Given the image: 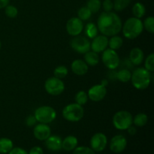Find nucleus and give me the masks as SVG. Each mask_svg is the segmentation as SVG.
Here are the masks:
<instances>
[{
    "mask_svg": "<svg viewBox=\"0 0 154 154\" xmlns=\"http://www.w3.org/2000/svg\"><path fill=\"white\" fill-rule=\"evenodd\" d=\"M122 26L121 19L114 12L104 11L98 18V30L107 37L118 34L121 31Z\"/></svg>",
    "mask_w": 154,
    "mask_h": 154,
    "instance_id": "nucleus-1",
    "label": "nucleus"
},
{
    "mask_svg": "<svg viewBox=\"0 0 154 154\" xmlns=\"http://www.w3.org/2000/svg\"><path fill=\"white\" fill-rule=\"evenodd\" d=\"M143 23L141 19L135 17H130L126 20L123 26V35L128 39H135L138 38L143 32Z\"/></svg>",
    "mask_w": 154,
    "mask_h": 154,
    "instance_id": "nucleus-2",
    "label": "nucleus"
},
{
    "mask_svg": "<svg viewBox=\"0 0 154 154\" xmlns=\"http://www.w3.org/2000/svg\"><path fill=\"white\" fill-rule=\"evenodd\" d=\"M130 81L135 89L145 90L151 82V74L145 68H138L132 72Z\"/></svg>",
    "mask_w": 154,
    "mask_h": 154,
    "instance_id": "nucleus-3",
    "label": "nucleus"
},
{
    "mask_svg": "<svg viewBox=\"0 0 154 154\" xmlns=\"http://www.w3.org/2000/svg\"><path fill=\"white\" fill-rule=\"evenodd\" d=\"M84 110L81 105L77 103H72L66 105L63 110V117L67 121L78 122L84 117Z\"/></svg>",
    "mask_w": 154,
    "mask_h": 154,
    "instance_id": "nucleus-4",
    "label": "nucleus"
},
{
    "mask_svg": "<svg viewBox=\"0 0 154 154\" xmlns=\"http://www.w3.org/2000/svg\"><path fill=\"white\" fill-rule=\"evenodd\" d=\"M34 117L38 123L48 124L54 121L57 117V112L52 107L44 105L35 111Z\"/></svg>",
    "mask_w": 154,
    "mask_h": 154,
    "instance_id": "nucleus-5",
    "label": "nucleus"
},
{
    "mask_svg": "<svg viewBox=\"0 0 154 154\" xmlns=\"http://www.w3.org/2000/svg\"><path fill=\"white\" fill-rule=\"evenodd\" d=\"M132 116L129 111H117L112 119L113 125L119 130H126L132 124Z\"/></svg>",
    "mask_w": 154,
    "mask_h": 154,
    "instance_id": "nucleus-6",
    "label": "nucleus"
},
{
    "mask_svg": "<svg viewBox=\"0 0 154 154\" xmlns=\"http://www.w3.org/2000/svg\"><path fill=\"white\" fill-rule=\"evenodd\" d=\"M45 89L47 93L51 96H59L64 92L65 84L61 79L51 77L45 81Z\"/></svg>",
    "mask_w": 154,
    "mask_h": 154,
    "instance_id": "nucleus-7",
    "label": "nucleus"
},
{
    "mask_svg": "<svg viewBox=\"0 0 154 154\" xmlns=\"http://www.w3.org/2000/svg\"><path fill=\"white\" fill-rule=\"evenodd\" d=\"M102 63L108 69L114 70L120 65V57L118 54L112 49H105L102 55Z\"/></svg>",
    "mask_w": 154,
    "mask_h": 154,
    "instance_id": "nucleus-8",
    "label": "nucleus"
},
{
    "mask_svg": "<svg viewBox=\"0 0 154 154\" xmlns=\"http://www.w3.org/2000/svg\"><path fill=\"white\" fill-rule=\"evenodd\" d=\"M71 47L77 53L84 54L90 50V42L87 37L81 35L75 36L71 41Z\"/></svg>",
    "mask_w": 154,
    "mask_h": 154,
    "instance_id": "nucleus-9",
    "label": "nucleus"
},
{
    "mask_svg": "<svg viewBox=\"0 0 154 154\" xmlns=\"http://www.w3.org/2000/svg\"><path fill=\"white\" fill-rule=\"evenodd\" d=\"M108 143L106 135L102 132L93 135L90 139V148L96 152H102L105 149Z\"/></svg>",
    "mask_w": 154,
    "mask_h": 154,
    "instance_id": "nucleus-10",
    "label": "nucleus"
},
{
    "mask_svg": "<svg viewBox=\"0 0 154 154\" xmlns=\"http://www.w3.org/2000/svg\"><path fill=\"white\" fill-rule=\"evenodd\" d=\"M84 29L83 21L78 17H72L66 23V31L72 36L79 35Z\"/></svg>",
    "mask_w": 154,
    "mask_h": 154,
    "instance_id": "nucleus-11",
    "label": "nucleus"
},
{
    "mask_svg": "<svg viewBox=\"0 0 154 154\" xmlns=\"http://www.w3.org/2000/svg\"><path fill=\"white\" fill-rule=\"evenodd\" d=\"M127 146V140L122 135H117L110 141V150L114 153H120L124 151Z\"/></svg>",
    "mask_w": 154,
    "mask_h": 154,
    "instance_id": "nucleus-12",
    "label": "nucleus"
},
{
    "mask_svg": "<svg viewBox=\"0 0 154 154\" xmlns=\"http://www.w3.org/2000/svg\"><path fill=\"white\" fill-rule=\"evenodd\" d=\"M107 90L106 87H104L102 84H96L90 87L87 96L88 98L93 102H100L106 96Z\"/></svg>",
    "mask_w": 154,
    "mask_h": 154,
    "instance_id": "nucleus-13",
    "label": "nucleus"
},
{
    "mask_svg": "<svg viewBox=\"0 0 154 154\" xmlns=\"http://www.w3.org/2000/svg\"><path fill=\"white\" fill-rule=\"evenodd\" d=\"M108 46V38L104 35L96 36L94 38H93V41L90 43V49L97 54L103 52L105 49H107Z\"/></svg>",
    "mask_w": 154,
    "mask_h": 154,
    "instance_id": "nucleus-14",
    "label": "nucleus"
},
{
    "mask_svg": "<svg viewBox=\"0 0 154 154\" xmlns=\"http://www.w3.org/2000/svg\"><path fill=\"white\" fill-rule=\"evenodd\" d=\"M33 135L39 141H45L51 135V127L45 123L36 124L33 129Z\"/></svg>",
    "mask_w": 154,
    "mask_h": 154,
    "instance_id": "nucleus-15",
    "label": "nucleus"
},
{
    "mask_svg": "<svg viewBox=\"0 0 154 154\" xmlns=\"http://www.w3.org/2000/svg\"><path fill=\"white\" fill-rule=\"evenodd\" d=\"M63 139L58 135H50L45 140V146L51 151H59L62 149Z\"/></svg>",
    "mask_w": 154,
    "mask_h": 154,
    "instance_id": "nucleus-16",
    "label": "nucleus"
},
{
    "mask_svg": "<svg viewBox=\"0 0 154 154\" xmlns=\"http://www.w3.org/2000/svg\"><path fill=\"white\" fill-rule=\"evenodd\" d=\"M72 72L78 76L86 75L88 72V65L82 60H75L71 65Z\"/></svg>",
    "mask_w": 154,
    "mask_h": 154,
    "instance_id": "nucleus-17",
    "label": "nucleus"
},
{
    "mask_svg": "<svg viewBox=\"0 0 154 154\" xmlns=\"http://www.w3.org/2000/svg\"><path fill=\"white\" fill-rule=\"evenodd\" d=\"M144 52L139 48H134L129 54V60L135 66H139L144 60Z\"/></svg>",
    "mask_w": 154,
    "mask_h": 154,
    "instance_id": "nucleus-18",
    "label": "nucleus"
},
{
    "mask_svg": "<svg viewBox=\"0 0 154 154\" xmlns=\"http://www.w3.org/2000/svg\"><path fill=\"white\" fill-rule=\"evenodd\" d=\"M78 144V138L74 135L66 137L62 142V149L66 151H72L77 147Z\"/></svg>",
    "mask_w": 154,
    "mask_h": 154,
    "instance_id": "nucleus-19",
    "label": "nucleus"
},
{
    "mask_svg": "<svg viewBox=\"0 0 154 154\" xmlns=\"http://www.w3.org/2000/svg\"><path fill=\"white\" fill-rule=\"evenodd\" d=\"M84 62L88 66H95L99 64V56L97 53L94 51H88L84 54Z\"/></svg>",
    "mask_w": 154,
    "mask_h": 154,
    "instance_id": "nucleus-20",
    "label": "nucleus"
},
{
    "mask_svg": "<svg viewBox=\"0 0 154 154\" xmlns=\"http://www.w3.org/2000/svg\"><path fill=\"white\" fill-rule=\"evenodd\" d=\"M13 147V141L10 138H0V153H8Z\"/></svg>",
    "mask_w": 154,
    "mask_h": 154,
    "instance_id": "nucleus-21",
    "label": "nucleus"
},
{
    "mask_svg": "<svg viewBox=\"0 0 154 154\" xmlns=\"http://www.w3.org/2000/svg\"><path fill=\"white\" fill-rule=\"evenodd\" d=\"M145 6L142 3L136 2L134 4L133 7H132V14H133L135 17L141 19V17H143L145 15Z\"/></svg>",
    "mask_w": 154,
    "mask_h": 154,
    "instance_id": "nucleus-22",
    "label": "nucleus"
},
{
    "mask_svg": "<svg viewBox=\"0 0 154 154\" xmlns=\"http://www.w3.org/2000/svg\"><path fill=\"white\" fill-rule=\"evenodd\" d=\"M123 40L121 37L117 35L111 36V39L108 40V46L110 47V49H112L114 51L118 50L123 46Z\"/></svg>",
    "mask_w": 154,
    "mask_h": 154,
    "instance_id": "nucleus-23",
    "label": "nucleus"
},
{
    "mask_svg": "<svg viewBox=\"0 0 154 154\" xmlns=\"http://www.w3.org/2000/svg\"><path fill=\"white\" fill-rule=\"evenodd\" d=\"M148 122V117L144 113H139L136 114L134 118H132V123L138 127H142L144 126Z\"/></svg>",
    "mask_w": 154,
    "mask_h": 154,
    "instance_id": "nucleus-24",
    "label": "nucleus"
},
{
    "mask_svg": "<svg viewBox=\"0 0 154 154\" xmlns=\"http://www.w3.org/2000/svg\"><path fill=\"white\" fill-rule=\"evenodd\" d=\"M117 79L123 83H128L131 80V77H132V73L129 69H121L119 71L116 75Z\"/></svg>",
    "mask_w": 154,
    "mask_h": 154,
    "instance_id": "nucleus-25",
    "label": "nucleus"
},
{
    "mask_svg": "<svg viewBox=\"0 0 154 154\" xmlns=\"http://www.w3.org/2000/svg\"><path fill=\"white\" fill-rule=\"evenodd\" d=\"M98 30L97 26L95 25L93 23H89L86 25L85 27V33L87 36L90 38H94L96 36L98 35Z\"/></svg>",
    "mask_w": 154,
    "mask_h": 154,
    "instance_id": "nucleus-26",
    "label": "nucleus"
},
{
    "mask_svg": "<svg viewBox=\"0 0 154 154\" xmlns=\"http://www.w3.org/2000/svg\"><path fill=\"white\" fill-rule=\"evenodd\" d=\"M92 12L87 6H84V7L81 8L78 10V18L80 20H81L82 21L87 20L90 19L92 16Z\"/></svg>",
    "mask_w": 154,
    "mask_h": 154,
    "instance_id": "nucleus-27",
    "label": "nucleus"
},
{
    "mask_svg": "<svg viewBox=\"0 0 154 154\" xmlns=\"http://www.w3.org/2000/svg\"><path fill=\"white\" fill-rule=\"evenodd\" d=\"M69 73V70L65 66H59L54 69V77L59 78V79H63L66 78Z\"/></svg>",
    "mask_w": 154,
    "mask_h": 154,
    "instance_id": "nucleus-28",
    "label": "nucleus"
},
{
    "mask_svg": "<svg viewBox=\"0 0 154 154\" xmlns=\"http://www.w3.org/2000/svg\"><path fill=\"white\" fill-rule=\"evenodd\" d=\"M102 2L100 0H88L87 2V7L91 11L92 13H97L100 10Z\"/></svg>",
    "mask_w": 154,
    "mask_h": 154,
    "instance_id": "nucleus-29",
    "label": "nucleus"
},
{
    "mask_svg": "<svg viewBox=\"0 0 154 154\" xmlns=\"http://www.w3.org/2000/svg\"><path fill=\"white\" fill-rule=\"evenodd\" d=\"M132 0H114V8L117 11H122L129 6Z\"/></svg>",
    "mask_w": 154,
    "mask_h": 154,
    "instance_id": "nucleus-30",
    "label": "nucleus"
},
{
    "mask_svg": "<svg viewBox=\"0 0 154 154\" xmlns=\"http://www.w3.org/2000/svg\"><path fill=\"white\" fill-rule=\"evenodd\" d=\"M88 96L85 91H79L75 95V103L83 106L88 101Z\"/></svg>",
    "mask_w": 154,
    "mask_h": 154,
    "instance_id": "nucleus-31",
    "label": "nucleus"
},
{
    "mask_svg": "<svg viewBox=\"0 0 154 154\" xmlns=\"http://www.w3.org/2000/svg\"><path fill=\"white\" fill-rule=\"evenodd\" d=\"M143 27L148 32L153 34L154 32V18L153 17H148L144 20V23H143Z\"/></svg>",
    "mask_w": 154,
    "mask_h": 154,
    "instance_id": "nucleus-32",
    "label": "nucleus"
},
{
    "mask_svg": "<svg viewBox=\"0 0 154 154\" xmlns=\"http://www.w3.org/2000/svg\"><path fill=\"white\" fill-rule=\"evenodd\" d=\"M5 13L9 18H15L18 14V10L15 6L12 5H8L5 8Z\"/></svg>",
    "mask_w": 154,
    "mask_h": 154,
    "instance_id": "nucleus-33",
    "label": "nucleus"
},
{
    "mask_svg": "<svg viewBox=\"0 0 154 154\" xmlns=\"http://www.w3.org/2000/svg\"><path fill=\"white\" fill-rule=\"evenodd\" d=\"M144 67L150 72H153L154 71V54L153 53H151L146 59Z\"/></svg>",
    "mask_w": 154,
    "mask_h": 154,
    "instance_id": "nucleus-34",
    "label": "nucleus"
},
{
    "mask_svg": "<svg viewBox=\"0 0 154 154\" xmlns=\"http://www.w3.org/2000/svg\"><path fill=\"white\" fill-rule=\"evenodd\" d=\"M72 154H96L95 151L90 147L81 146V147H77L73 150Z\"/></svg>",
    "mask_w": 154,
    "mask_h": 154,
    "instance_id": "nucleus-35",
    "label": "nucleus"
},
{
    "mask_svg": "<svg viewBox=\"0 0 154 154\" xmlns=\"http://www.w3.org/2000/svg\"><path fill=\"white\" fill-rule=\"evenodd\" d=\"M102 7L105 11H111L112 9L114 8V3L111 0H104L102 3Z\"/></svg>",
    "mask_w": 154,
    "mask_h": 154,
    "instance_id": "nucleus-36",
    "label": "nucleus"
},
{
    "mask_svg": "<svg viewBox=\"0 0 154 154\" xmlns=\"http://www.w3.org/2000/svg\"><path fill=\"white\" fill-rule=\"evenodd\" d=\"M37 123V120H36L35 117H34V115H30L26 119V124L28 126H34L36 125Z\"/></svg>",
    "mask_w": 154,
    "mask_h": 154,
    "instance_id": "nucleus-37",
    "label": "nucleus"
},
{
    "mask_svg": "<svg viewBox=\"0 0 154 154\" xmlns=\"http://www.w3.org/2000/svg\"><path fill=\"white\" fill-rule=\"evenodd\" d=\"M8 154H28L26 150L21 147H14L12 148V150L9 152Z\"/></svg>",
    "mask_w": 154,
    "mask_h": 154,
    "instance_id": "nucleus-38",
    "label": "nucleus"
},
{
    "mask_svg": "<svg viewBox=\"0 0 154 154\" xmlns=\"http://www.w3.org/2000/svg\"><path fill=\"white\" fill-rule=\"evenodd\" d=\"M28 154H44V151L42 147H38V146H35L30 149Z\"/></svg>",
    "mask_w": 154,
    "mask_h": 154,
    "instance_id": "nucleus-39",
    "label": "nucleus"
},
{
    "mask_svg": "<svg viewBox=\"0 0 154 154\" xmlns=\"http://www.w3.org/2000/svg\"><path fill=\"white\" fill-rule=\"evenodd\" d=\"M126 130L128 131V133H129L130 135H135L137 132V130L136 129H135V126H129Z\"/></svg>",
    "mask_w": 154,
    "mask_h": 154,
    "instance_id": "nucleus-40",
    "label": "nucleus"
},
{
    "mask_svg": "<svg viewBox=\"0 0 154 154\" xmlns=\"http://www.w3.org/2000/svg\"><path fill=\"white\" fill-rule=\"evenodd\" d=\"M10 0H0V9L5 8L8 5H9Z\"/></svg>",
    "mask_w": 154,
    "mask_h": 154,
    "instance_id": "nucleus-41",
    "label": "nucleus"
},
{
    "mask_svg": "<svg viewBox=\"0 0 154 154\" xmlns=\"http://www.w3.org/2000/svg\"><path fill=\"white\" fill-rule=\"evenodd\" d=\"M102 85H103L104 87H106L107 85H108V81L107 80H103V81H102Z\"/></svg>",
    "mask_w": 154,
    "mask_h": 154,
    "instance_id": "nucleus-42",
    "label": "nucleus"
},
{
    "mask_svg": "<svg viewBox=\"0 0 154 154\" xmlns=\"http://www.w3.org/2000/svg\"><path fill=\"white\" fill-rule=\"evenodd\" d=\"M1 47H2V43H1V41H0V49H1Z\"/></svg>",
    "mask_w": 154,
    "mask_h": 154,
    "instance_id": "nucleus-43",
    "label": "nucleus"
}]
</instances>
